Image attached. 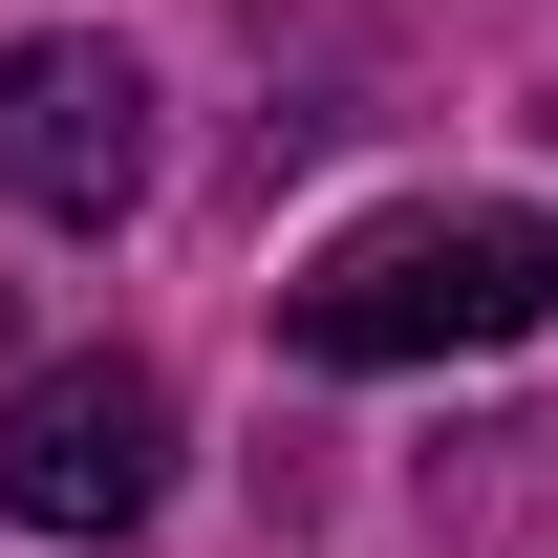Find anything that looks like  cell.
<instances>
[{
	"instance_id": "cell-1",
	"label": "cell",
	"mask_w": 558,
	"mask_h": 558,
	"mask_svg": "<svg viewBox=\"0 0 558 558\" xmlns=\"http://www.w3.org/2000/svg\"><path fill=\"white\" fill-rule=\"evenodd\" d=\"M558 323V215H365L301 279V365H473Z\"/></svg>"
},
{
	"instance_id": "cell-2",
	"label": "cell",
	"mask_w": 558,
	"mask_h": 558,
	"mask_svg": "<svg viewBox=\"0 0 558 558\" xmlns=\"http://www.w3.org/2000/svg\"><path fill=\"white\" fill-rule=\"evenodd\" d=\"M172 494V387L150 365H22L0 387V515L22 537H130Z\"/></svg>"
},
{
	"instance_id": "cell-3",
	"label": "cell",
	"mask_w": 558,
	"mask_h": 558,
	"mask_svg": "<svg viewBox=\"0 0 558 558\" xmlns=\"http://www.w3.org/2000/svg\"><path fill=\"white\" fill-rule=\"evenodd\" d=\"M0 172H22V215L108 236V215L150 194V65H130V44H86V22H44V44L0 65Z\"/></svg>"
}]
</instances>
